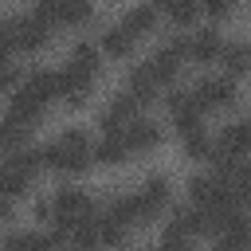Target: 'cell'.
<instances>
[{"mask_svg":"<svg viewBox=\"0 0 251 251\" xmlns=\"http://www.w3.org/2000/svg\"><path fill=\"white\" fill-rule=\"evenodd\" d=\"M39 153H43V165H51V169H59V173H82V169L90 165V157H94L90 137H86L82 129H63V133H59L51 145H43Z\"/></svg>","mask_w":251,"mask_h":251,"instance_id":"1","label":"cell"},{"mask_svg":"<svg viewBox=\"0 0 251 251\" xmlns=\"http://www.w3.org/2000/svg\"><path fill=\"white\" fill-rule=\"evenodd\" d=\"M94 216V204H90V196L86 192H78V188H59L55 192V200H51V220H55V227H59V235H71L82 220H90Z\"/></svg>","mask_w":251,"mask_h":251,"instance_id":"2","label":"cell"},{"mask_svg":"<svg viewBox=\"0 0 251 251\" xmlns=\"http://www.w3.org/2000/svg\"><path fill=\"white\" fill-rule=\"evenodd\" d=\"M169 204V180L165 176H149L137 192H133V208H137V224L157 220V212Z\"/></svg>","mask_w":251,"mask_h":251,"instance_id":"3","label":"cell"},{"mask_svg":"<svg viewBox=\"0 0 251 251\" xmlns=\"http://www.w3.org/2000/svg\"><path fill=\"white\" fill-rule=\"evenodd\" d=\"M55 78H59V94H67L71 106H82L86 94H90V86H94V71H86V67H78V63H71V59H67V67H63Z\"/></svg>","mask_w":251,"mask_h":251,"instance_id":"4","label":"cell"},{"mask_svg":"<svg viewBox=\"0 0 251 251\" xmlns=\"http://www.w3.org/2000/svg\"><path fill=\"white\" fill-rule=\"evenodd\" d=\"M192 94H196V102L204 110H220V106H227L235 98V82H231V75H208V78H200L192 86Z\"/></svg>","mask_w":251,"mask_h":251,"instance_id":"5","label":"cell"},{"mask_svg":"<svg viewBox=\"0 0 251 251\" xmlns=\"http://www.w3.org/2000/svg\"><path fill=\"white\" fill-rule=\"evenodd\" d=\"M165 102H169V110H173V118H176V129H180V133H192V129H200L204 106L196 102V94H192V90H173Z\"/></svg>","mask_w":251,"mask_h":251,"instance_id":"6","label":"cell"},{"mask_svg":"<svg viewBox=\"0 0 251 251\" xmlns=\"http://www.w3.org/2000/svg\"><path fill=\"white\" fill-rule=\"evenodd\" d=\"M224 43H220V31L216 27H196L192 35H184V55H192L196 63H208V59H220Z\"/></svg>","mask_w":251,"mask_h":251,"instance_id":"7","label":"cell"},{"mask_svg":"<svg viewBox=\"0 0 251 251\" xmlns=\"http://www.w3.org/2000/svg\"><path fill=\"white\" fill-rule=\"evenodd\" d=\"M204 231V220H200V208H176L173 220L165 224V243H188V235Z\"/></svg>","mask_w":251,"mask_h":251,"instance_id":"8","label":"cell"},{"mask_svg":"<svg viewBox=\"0 0 251 251\" xmlns=\"http://www.w3.org/2000/svg\"><path fill=\"white\" fill-rule=\"evenodd\" d=\"M47 24H82L86 16H90V8L82 4V0H47V4H39L35 8Z\"/></svg>","mask_w":251,"mask_h":251,"instance_id":"9","label":"cell"},{"mask_svg":"<svg viewBox=\"0 0 251 251\" xmlns=\"http://www.w3.org/2000/svg\"><path fill=\"white\" fill-rule=\"evenodd\" d=\"M157 145H161V126H157V122L137 118V122L126 126V149H133V153H149V149H157Z\"/></svg>","mask_w":251,"mask_h":251,"instance_id":"10","label":"cell"},{"mask_svg":"<svg viewBox=\"0 0 251 251\" xmlns=\"http://www.w3.org/2000/svg\"><path fill=\"white\" fill-rule=\"evenodd\" d=\"M55 243H63V235H43V231H12L4 239V251H51Z\"/></svg>","mask_w":251,"mask_h":251,"instance_id":"11","label":"cell"},{"mask_svg":"<svg viewBox=\"0 0 251 251\" xmlns=\"http://www.w3.org/2000/svg\"><path fill=\"white\" fill-rule=\"evenodd\" d=\"M43 110H47V102H39L35 94H27V90L20 86V94L12 98V110H8V118H12V122H20V126L27 129L35 118H43Z\"/></svg>","mask_w":251,"mask_h":251,"instance_id":"12","label":"cell"},{"mask_svg":"<svg viewBox=\"0 0 251 251\" xmlns=\"http://www.w3.org/2000/svg\"><path fill=\"white\" fill-rule=\"evenodd\" d=\"M220 59L227 63L231 75H251V39H235V43H224Z\"/></svg>","mask_w":251,"mask_h":251,"instance_id":"13","label":"cell"},{"mask_svg":"<svg viewBox=\"0 0 251 251\" xmlns=\"http://www.w3.org/2000/svg\"><path fill=\"white\" fill-rule=\"evenodd\" d=\"M24 90L35 94L39 102H51V98L59 94V78H55V71H31V75L24 78Z\"/></svg>","mask_w":251,"mask_h":251,"instance_id":"14","label":"cell"},{"mask_svg":"<svg viewBox=\"0 0 251 251\" xmlns=\"http://www.w3.org/2000/svg\"><path fill=\"white\" fill-rule=\"evenodd\" d=\"M133 39H137V35H133L126 24H114V27L102 31V47H106L110 55H129V51H133Z\"/></svg>","mask_w":251,"mask_h":251,"instance_id":"15","label":"cell"},{"mask_svg":"<svg viewBox=\"0 0 251 251\" xmlns=\"http://www.w3.org/2000/svg\"><path fill=\"white\" fill-rule=\"evenodd\" d=\"M126 153H129L126 149V133H102V141L94 145V161H102V165H114Z\"/></svg>","mask_w":251,"mask_h":251,"instance_id":"16","label":"cell"},{"mask_svg":"<svg viewBox=\"0 0 251 251\" xmlns=\"http://www.w3.org/2000/svg\"><path fill=\"white\" fill-rule=\"evenodd\" d=\"M122 24H126L133 35H141V31H149V27L157 24V8H153V4H137V8H129V12H126V20H122Z\"/></svg>","mask_w":251,"mask_h":251,"instance_id":"17","label":"cell"},{"mask_svg":"<svg viewBox=\"0 0 251 251\" xmlns=\"http://www.w3.org/2000/svg\"><path fill=\"white\" fill-rule=\"evenodd\" d=\"M98 239L102 243H110V247H122L126 239H129V227L126 224H118V220H110L106 212L98 216Z\"/></svg>","mask_w":251,"mask_h":251,"instance_id":"18","label":"cell"},{"mask_svg":"<svg viewBox=\"0 0 251 251\" xmlns=\"http://www.w3.org/2000/svg\"><path fill=\"white\" fill-rule=\"evenodd\" d=\"M24 126L20 122H12V118H4L0 122V149H8V153H16V149H24Z\"/></svg>","mask_w":251,"mask_h":251,"instance_id":"19","label":"cell"},{"mask_svg":"<svg viewBox=\"0 0 251 251\" xmlns=\"http://www.w3.org/2000/svg\"><path fill=\"white\" fill-rule=\"evenodd\" d=\"M71 63H78V67H86V71L98 75V47H94L90 39H78L75 51H71Z\"/></svg>","mask_w":251,"mask_h":251,"instance_id":"20","label":"cell"},{"mask_svg":"<svg viewBox=\"0 0 251 251\" xmlns=\"http://www.w3.org/2000/svg\"><path fill=\"white\" fill-rule=\"evenodd\" d=\"M180 141H184V153H188V157H208V153H212V141L204 137V126L192 129V133H180Z\"/></svg>","mask_w":251,"mask_h":251,"instance_id":"21","label":"cell"},{"mask_svg":"<svg viewBox=\"0 0 251 251\" xmlns=\"http://www.w3.org/2000/svg\"><path fill=\"white\" fill-rule=\"evenodd\" d=\"M165 16L176 20V24H192V20H196V4H188V0H169V4H165Z\"/></svg>","mask_w":251,"mask_h":251,"instance_id":"22","label":"cell"},{"mask_svg":"<svg viewBox=\"0 0 251 251\" xmlns=\"http://www.w3.org/2000/svg\"><path fill=\"white\" fill-rule=\"evenodd\" d=\"M12 82H16V63L8 51H0V90H8Z\"/></svg>","mask_w":251,"mask_h":251,"instance_id":"23","label":"cell"},{"mask_svg":"<svg viewBox=\"0 0 251 251\" xmlns=\"http://www.w3.org/2000/svg\"><path fill=\"white\" fill-rule=\"evenodd\" d=\"M204 8H208V16H224V12H227V4H224V0H208Z\"/></svg>","mask_w":251,"mask_h":251,"instance_id":"24","label":"cell"},{"mask_svg":"<svg viewBox=\"0 0 251 251\" xmlns=\"http://www.w3.org/2000/svg\"><path fill=\"white\" fill-rule=\"evenodd\" d=\"M153 251H192V243H161V247H153Z\"/></svg>","mask_w":251,"mask_h":251,"instance_id":"25","label":"cell"},{"mask_svg":"<svg viewBox=\"0 0 251 251\" xmlns=\"http://www.w3.org/2000/svg\"><path fill=\"white\" fill-rule=\"evenodd\" d=\"M247 126H251V122H247Z\"/></svg>","mask_w":251,"mask_h":251,"instance_id":"26","label":"cell"}]
</instances>
